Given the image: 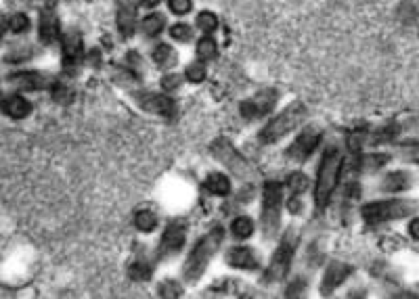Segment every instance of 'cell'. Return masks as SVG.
Wrapping results in <instances>:
<instances>
[{"label": "cell", "mask_w": 419, "mask_h": 299, "mask_svg": "<svg viewBox=\"0 0 419 299\" xmlns=\"http://www.w3.org/2000/svg\"><path fill=\"white\" fill-rule=\"evenodd\" d=\"M223 241H225V228H223V226H214L212 230L205 233V235L199 239V243H197V245L193 247V251L189 253V257H187V262H185V270H182V274H185V278H187L189 282L199 280V276L205 272L207 264L212 262V257H214L216 251L221 249Z\"/></svg>", "instance_id": "obj_1"}, {"label": "cell", "mask_w": 419, "mask_h": 299, "mask_svg": "<svg viewBox=\"0 0 419 299\" xmlns=\"http://www.w3.org/2000/svg\"><path fill=\"white\" fill-rule=\"evenodd\" d=\"M342 165H344L342 153L336 147H330L321 159L317 186H314V201H317L319 208H325L330 203V199L338 186L340 174H342Z\"/></svg>", "instance_id": "obj_2"}, {"label": "cell", "mask_w": 419, "mask_h": 299, "mask_svg": "<svg viewBox=\"0 0 419 299\" xmlns=\"http://www.w3.org/2000/svg\"><path fill=\"white\" fill-rule=\"evenodd\" d=\"M415 212V203L407 201V199H386V201H373L367 203L361 210V216L369 224H382L390 220H402Z\"/></svg>", "instance_id": "obj_3"}, {"label": "cell", "mask_w": 419, "mask_h": 299, "mask_svg": "<svg viewBox=\"0 0 419 299\" xmlns=\"http://www.w3.org/2000/svg\"><path fill=\"white\" fill-rule=\"evenodd\" d=\"M306 118V107L302 103H293L289 105L285 111H281L275 120H271V124L260 132V141L271 145L277 143L279 138H283L285 134H289L291 130H296L302 120Z\"/></svg>", "instance_id": "obj_4"}, {"label": "cell", "mask_w": 419, "mask_h": 299, "mask_svg": "<svg viewBox=\"0 0 419 299\" xmlns=\"http://www.w3.org/2000/svg\"><path fill=\"white\" fill-rule=\"evenodd\" d=\"M281 184L271 180L264 184V192H262V233L266 239L275 237L281 224Z\"/></svg>", "instance_id": "obj_5"}, {"label": "cell", "mask_w": 419, "mask_h": 299, "mask_svg": "<svg viewBox=\"0 0 419 299\" xmlns=\"http://www.w3.org/2000/svg\"><path fill=\"white\" fill-rule=\"evenodd\" d=\"M210 151H212V155H214L225 167H229L235 176H239V178L248 180V182L258 176L256 170L252 167V163H250L229 141H225V138L214 141L212 147H210Z\"/></svg>", "instance_id": "obj_6"}, {"label": "cell", "mask_w": 419, "mask_h": 299, "mask_svg": "<svg viewBox=\"0 0 419 299\" xmlns=\"http://www.w3.org/2000/svg\"><path fill=\"white\" fill-rule=\"evenodd\" d=\"M298 241H300V237H298L296 230H287L283 235V239L279 241L277 251L271 257V264L266 268V274H264L266 280L275 282V280H281L287 274V270L291 266V260H293V253H296V247H298Z\"/></svg>", "instance_id": "obj_7"}, {"label": "cell", "mask_w": 419, "mask_h": 299, "mask_svg": "<svg viewBox=\"0 0 419 299\" xmlns=\"http://www.w3.org/2000/svg\"><path fill=\"white\" fill-rule=\"evenodd\" d=\"M277 90H260L254 98H248V101L241 103V116L246 120H260L262 116H268L277 105Z\"/></svg>", "instance_id": "obj_8"}, {"label": "cell", "mask_w": 419, "mask_h": 299, "mask_svg": "<svg viewBox=\"0 0 419 299\" xmlns=\"http://www.w3.org/2000/svg\"><path fill=\"white\" fill-rule=\"evenodd\" d=\"M321 130L317 126H308L287 149V157L293 159V161H304L308 159L314 151H317V147L321 145Z\"/></svg>", "instance_id": "obj_9"}, {"label": "cell", "mask_w": 419, "mask_h": 299, "mask_svg": "<svg viewBox=\"0 0 419 299\" xmlns=\"http://www.w3.org/2000/svg\"><path fill=\"white\" fill-rule=\"evenodd\" d=\"M185 239H187V222L185 220H174L172 224H168V228L164 230L162 235V243H160V260L164 257H170V255H176L182 245H185Z\"/></svg>", "instance_id": "obj_10"}, {"label": "cell", "mask_w": 419, "mask_h": 299, "mask_svg": "<svg viewBox=\"0 0 419 299\" xmlns=\"http://www.w3.org/2000/svg\"><path fill=\"white\" fill-rule=\"evenodd\" d=\"M135 101L141 109L162 116L166 120H170L174 116V101L166 94H157V92H137Z\"/></svg>", "instance_id": "obj_11"}, {"label": "cell", "mask_w": 419, "mask_h": 299, "mask_svg": "<svg viewBox=\"0 0 419 299\" xmlns=\"http://www.w3.org/2000/svg\"><path fill=\"white\" fill-rule=\"evenodd\" d=\"M61 46H63V65L65 69L78 67L82 57H84V44H82V36L76 30H69L63 34L61 38Z\"/></svg>", "instance_id": "obj_12"}, {"label": "cell", "mask_w": 419, "mask_h": 299, "mask_svg": "<svg viewBox=\"0 0 419 299\" xmlns=\"http://www.w3.org/2000/svg\"><path fill=\"white\" fill-rule=\"evenodd\" d=\"M9 82L19 90H42L53 86V78L42 71H17L9 75Z\"/></svg>", "instance_id": "obj_13"}, {"label": "cell", "mask_w": 419, "mask_h": 299, "mask_svg": "<svg viewBox=\"0 0 419 299\" xmlns=\"http://www.w3.org/2000/svg\"><path fill=\"white\" fill-rule=\"evenodd\" d=\"M350 274H352V268L348 264L332 262L325 268V274H323V280H321V293H325V295L334 293V289H338Z\"/></svg>", "instance_id": "obj_14"}, {"label": "cell", "mask_w": 419, "mask_h": 299, "mask_svg": "<svg viewBox=\"0 0 419 299\" xmlns=\"http://www.w3.org/2000/svg\"><path fill=\"white\" fill-rule=\"evenodd\" d=\"M0 109L13 120H24L32 114V105L22 94H7L0 98Z\"/></svg>", "instance_id": "obj_15"}, {"label": "cell", "mask_w": 419, "mask_h": 299, "mask_svg": "<svg viewBox=\"0 0 419 299\" xmlns=\"http://www.w3.org/2000/svg\"><path fill=\"white\" fill-rule=\"evenodd\" d=\"M61 34L59 28V17L53 9H46L40 13V21H38V36L44 44H53Z\"/></svg>", "instance_id": "obj_16"}, {"label": "cell", "mask_w": 419, "mask_h": 299, "mask_svg": "<svg viewBox=\"0 0 419 299\" xmlns=\"http://www.w3.org/2000/svg\"><path fill=\"white\" fill-rule=\"evenodd\" d=\"M118 30L124 38H130L137 30V7L132 0H122L118 9Z\"/></svg>", "instance_id": "obj_17"}, {"label": "cell", "mask_w": 419, "mask_h": 299, "mask_svg": "<svg viewBox=\"0 0 419 299\" xmlns=\"http://www.w3.org/2000/svg\"><path fill=\"white\" fill-rule=\"evenodd\" d=\"M227 262L233 268L239 270H256L258 268V255L250 247H233L227 253Z\"/></svg>", "instance_id": "obj_18"}, {"label": "cell", "mask_w": 419, "mask_h": 299, "mask_svg": "<svg viewBox=\"0 0 419 299\" xmlns=\"http://www.w3.org/2000/svg\"><path fill=\"white\" fill-rule=\"evenodd\" d=\"M203 186H205L210 192H212V194H219V197H225V194L231 192V180H229V176L223 174V172L210 174V176L203 180Z\"/></svg>", "instance_id": "obj_19"}, {"label": "cell", "mask_w": 419, "mask_h": 299, "mask_svg": "<svg viewBox=\"0 0 419 299\" xmlns=\"http://www.w3.org/2000/svg\"><path fill=\"white\" fill-rule=\"evenodd\" d=\"M409 184H411V176H409L407 172H402V170L390 172V174L382 180V188H384L386 192H400V190L409 188Z\"/></svg>", "instance_id": "obj_20"}, {"label": "cell", "mask_w": 419, "mask_h": 299, "mask_svg": "<svg viewBox=\"0 0 419 299\" xmlns=\"http://www.w3.org/2000/svg\"><path fill=\"white\" fill-rule=\"evenodd\" d=\"M151 59H153V63H155L160 69H168V67H172V65L176 63V53H174V48L168 46V44H157V46L151 51Z\"/></svg>", "instance_id": "obj_21"}, {"label": "cell", "mask_w": 419, "mask_h": 299, "mask_svg": "<svg viewBox=\"0 0 419 299\" xmlns=\"http://www.w3.org/2000/svg\"><path fill=\"white\" fill-rule=\"evenodd\" d=\"M164 26H166V17H164L162 13H149V15L141 21V30H143V34L149 36V38L157 36V34L164 30Z\"/></svg>", "instance_id": "obj_22"}, {"label": "cell", "mask_w": 419, "mask_h": 299, "mask_svg": "<svg viewBox=\"0 0 419 299\" xmlns=\"http://www.w3.org/2000/svg\"><path fill=\"white\" fill-rule=\"evenodd\" d=\"M390 161V155H386V153H367V155H363L361 157V170L363 172H377L379 167H384L386 163Z\"/></svg>", "instance_id": "obj_23"}, {"label": "cell", "mask_w": 419, "mask_h": 299, "mask_svg": "<svg viewBox=\"0 0 419 299\" xmlns=\"http://www.w3.org/2000/svg\"><path fill=\"white\" fill-rule=\"evenodd\" d=\"M231 233H233L235 239H248V237H252V233H254V222H252V218H248V216L235 218L233 224H231Z\"/></svg>", "instance_id": "obj_24"}, {"label": "cell", "mask_w": 419, "mask_h": 299, "mask_svg": "<svg viewBox=\"0 0 419 299\" xmlns=\"http://www.w3.org/2000/svg\"><path fill=\"white\" fill-rule=\"evenodd\" d=\"M197 57L201 59V61H210V59H214L216 57V53H219V46H216V42H214V38L212 36H203L199 42H197Z\"/></svg>", "instance_id": "obj_25"}, {"label": "cell", "mask_w": 419, "mask_h": 299, "mask_svg": "<svg viewBox=\"0 0 419 299\" xmlns=\"http://www.w3.org/2000/svg\"><path fill=\"white\" fill-rule=\"evenodd\" d=\"M135 226L139 230H143V233H151L157 226V216L153 212H149V210H143V212H139L135 216Z\"/></svg>", "instance_id": "obj_26"}, {"label": "cell", "mask_w": 419, "mask_h": 299, "mask_svg": "<svg viewBox=\"0 0 419 299\" xmlns=\"http://www.w3.org/2000/svg\"><path fill=\"white\" fill-rule=\"evenodd\" d=\"M197 28L203 32V34H212L216 28H219V17L212 13V11H201L197 15Z\"/></svg>", "instance_id": "obj_27"}, {"label": "cell", "mask_w": 419, "mask_h": 299, "mask_svg": "<svg viewBox=\"0 0 419 299\" xmlns=\"http://www.w3.org/2000/svg\"><path fill=\"white\" fill-rule=\"evenodd\" d=\"M128 276H130L132 280L143 282V280H147V278L151 276V268H149V264H147V262L137 260V262H132V264L128 266Z\"/></svg>", "instance_id": "obj_28"}, {"label": "cell", "mask_w": 419, "mask_h": 299, "mask_svg": "<svg viewBox=\"0 0 419 299\" xmlns=\"http://www.w3.org/2000/svg\"><path fill=\"white\" fill-rule=\"evenodd\" d=\"M396 134H398V126H396V124H388V126H384V128L375 130V132L369 136V141H371V143H375V145H379V143L394 141V138H396Z\"/></svg>", "instance_id": "obj_29"}, {"label": "cell", "mask_w": 419, "mask_h": 299, "mask_svg": "<svg viewBox=\"0 0 419 299\" xmlns=\"http://www.w3.org/2000/svg\"><path fill=\"white\" fill-rule=\"evenodd\" d=\"M53 98L57 103H71V98H74V90L67 86V84H63V82H53Z\"/></svg>", "instance_id": "obj_30"}, {"label": "cell", "mask_w": 419, "mask_h": 299, "mask_svg": "<svg viewBox=\"0 0 419 299\" xmlns=\"http://www.w3.org/2000/svg\"><path fill=\"white\" fill-rule=\"evenodd\" d=\"M287 186H289V190L293 192V194H302L306 188H308V178L302 174V172H293V174H289V178H287Z\"/></svg>", "instance_id": "obj_31"}, {"label": "cell", "mask_w": 419, "mask_h": 299, "mask_svg": "<svg viewBox=\"0 0 419 299\" xmlns=\"http://www.w3.org/2000/svg\"><path fill=\"white\" fill-rule=\"evenodd\" d=\"M9 30L15 34H24L30 30V17L26 13H13L9 17Z\"/></svg>", "instance_id": "obj_32"}, {"label": "cell", "mask_w": 419, "mask_h": 299, "mask_svg": "<svg viewBox=\"0 0 419 299\" xmlns=\"http://www.w3.org/2000/svg\"><path fill=\"white\" fill-rule=\"evenodd\" d=\"M114 80L118 82V86H124V88H130L137 84V73L128 67H122V69H116L114 71Z\"/></svg>", "instance_id": "obj_33"}, {"label": "cell", "mask_w": 419, "mask_h": 299, "mask_svg": "<svg viewBox=\"0 0 419 299\" xmlns=\"http://www.w3.org/2000/svg\"><path fill=\"white\" fill-rule=\"evenodd\" d=\"M170 36H172V40H176V42H189V40L193 38V30H191V26H187V24H174V26L170 28Z\"/></svg>", "instance_id": "obj_34"}, {"label": "cell", "mask_w": 419, "mask_h": 299, "mask_svg": "<svg viewBox=\"0 0 419 299\" xmlns=\"http://www.w3.org/2000/svg\"><path fill=\"white\" fill-rule=\"evenodd\" d=\"M185 78L191 82V84H201L205 80V65L201 63H191L187 69H185Z\"/></svg>", "instance_id": "obj_35"}, {"label": "cell", "mask_w": 419, "mask_h": 299, "mask_svg": "<svg viewBox=\"0 0 419 299\" xmlns=\"http://www.w3.org/2000/svg\"><path fill=\"white\" fill-rule=\"evenodd\" d=\"M32 55H34V51L30 46H19V48H11L5 59L9 63H24V61L32 59Z\"/></svg>", "instance_id": "obj_36"}, {"label": "cell", "mask_w": 419, "mask_h": 299, "mask_svg": "<svg viewBox=\"0 0 419 299\" xmlns=\"http://www.w3.org/2000/svg\"><path fill=\"white\" fill-rule=\"evenodd\" d=\"M168 9L174 15H187L193 9V3L191 0H168Z\"/></svg>", "instance_id": "obj_37"}, {"label": "cell", "mask_w": 419, "mask_h": 299, "mask_svg": "<svg viewBox=\"0 0 419 299\" xmlns=\"http://www.w3.org/2000/svg\"><path fill=\"white\" fill-rule=\"evenodd\" d=\"M400 157L413 163H419V145H407L400 149Z\"/></svg>", "instance_id": "obj_38"}, {"label": "cell", "mask_w": 419, "mask_h": 299, "mask_svg": "<svg viewBox=\"0 0 419 299\" xmlns=\"http://www.w3.org/2000/svg\"><path fill=\"white\" fill-rule=\"evenodd\" d=\"M160 295H162V297H178V295H180V289L176 287V282L164 280V282L160 284Z\"/></svg>", "instance_id": "obj_39"}, {"label": "cell", "mask_w": 419, "mask_h": 299, "mask_svg": "<svg viewBox=\"0 0 419 299\" xmlns=\"http://www.w3.org/2000/svg\"><path fill=\"white\" fill-rule=\"evenodd\" d=\"M162 86H164V90H176L180 86V78L176 73H168L162 78Z\"/></svg>", "instance_id": "obj_40"}, {"label": "cell", "mask_w": 419, "mask_h": 299, "mask_svg": "<svg viewBox=\"0 0 419 299\" xmlns=\"http://www.w3.org/2000/svg\"><path fill=\"white\" fill-rule=\"evenodd\" d=\"M409 235H411L415 241H419V218H413V220L409 222Z\"/></svg>", "instance_id": "obj_41"}, {"label": "cell", "mask_w": 419, "mask_h": 299, "mask_svg": "<svg viewBox=\"0 0 419 299\" xmlns=\"http://www.w3.org/2000/svg\"><path fill=\"white\" fill-rule=\"evenodd\" d=\"M287 210H289L291 214H298V212H300V199H298V194H293L289 201H287Z\"/></svg>", "instance_id": "obj_42"}, {"label": "cell", "mask_w": 419, "mask_h": 299, "mask_svg": "<svg viewBox=\"0 0 419 299\" xmlns=\"http://www.w3.org/2000/svg\"><path fill=\"white\" fill-rule=\"evenodd\" d=\"M5 30H9V19H5L3 15H0V38H3Z\"/></svg>", "instance_id": "obj_43"}, {"label": "cell", "mask_w": 419, "mask_h": 299, "mask_svg": "<svg viewBox=\"0 0 419 299\" xmlns=\"http://www.w3.org/2000/svg\"><path fill=\"white\" fill-rule=\"evenodd\" d=\"M143 5L145 7H155V5H160V0H143Z\"/></svg>", "instance_id": "obj_44"}]
</instances>
